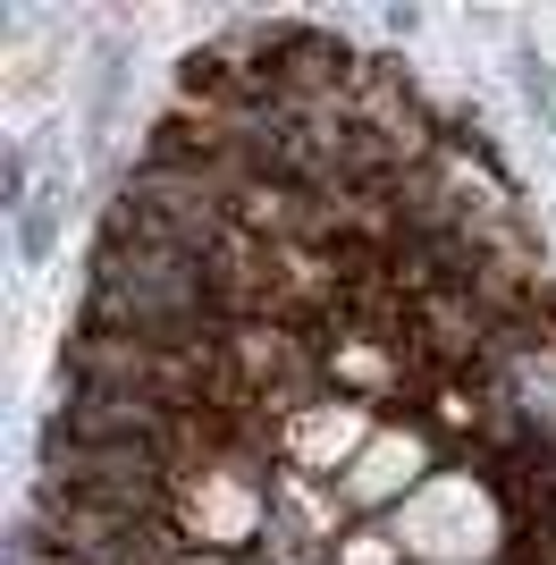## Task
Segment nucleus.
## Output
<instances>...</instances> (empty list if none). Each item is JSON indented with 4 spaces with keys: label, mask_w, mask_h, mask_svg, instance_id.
Masks as SVG:
<instances>
[{
    "label": "nucleus",
    "mask_w": 556,
    "mask_h": 565,
    "mask_svg": "<svg viewBox=\"0 0 556 565\" xmlns=\"http://www.w3.org/2000/svg\"><path fill=\"white\" fill-rule=\"evenodd\" d=\"M34 565H556V262L396 60H194L93 245Z\"/></svg>",
    "instance_id": "obj_1"
}]
</instances>
